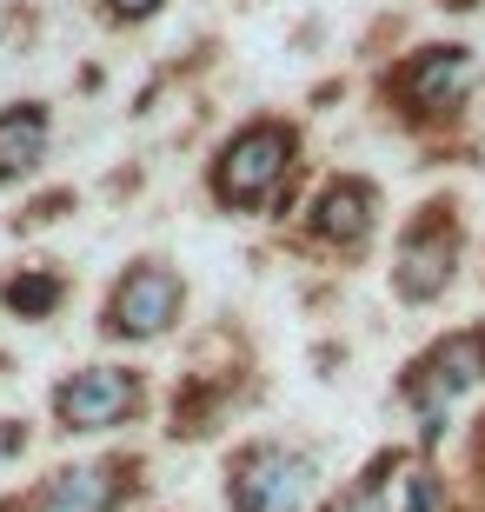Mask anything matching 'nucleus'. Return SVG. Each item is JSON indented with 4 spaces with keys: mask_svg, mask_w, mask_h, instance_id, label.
<instances>
[{
    "mask_svg": "<svg viewBox=\"0 0 485 512\" xmlns=\"http://www.w3.org/2000/svg\"><path fill=\"white\" fill-rule=\"evenodd\" d=\"M60 300H67V280L47 273V266H27V273H14V280L0 286V306H7L14 320H47Z\"/></svg>",
    "mask_w": 485,
    "mask_h": 512,
    "instance_id": "obj_11",
    "label": "nucleus"
},
{
    "mask_svg": "<svg viewBox=\"0 0 485 512\" xmlns=\"http://www.w3.org/2000/svg\"><path fill=\"white\" fill-rule=\"evenodd\" d=\"M293 127L286 120H253V127H240L233 140L220 147V160H213V200L233 213H253L266 207L273 193H280L286 167H293Z\"/></svg>",
    "mask_w": 485,
    "mask_h": 512,
    "instance_id": "obj_1",
    "label": "nucleus"
},
{
    "mask_svg": "<svg viewBox=\"0 0 485 512\" xmlns=\"http://www.w3.org/2000/svg\"><path fill=\"white\" fill-rule=\"evenodd\" d=\"M446 7H479V0H446Z\"/></svg>",
    "mask_w": 485,
    "mask_h": 512,
    "instance_id": "obj_14",
    "label": "nucleus"
},
{
    "mask_svg": "<svg viewBox=\"0 0 485 512\" xmlns=\"http://www.w3.org/2000/svg\"><path fill=\"white\" fill-rule=\"evenodd\" d=\"M479 380H485V326H459L452 340H439L426 360L412 366L406 393L432 413V406H452V399L466 393V386H479Z\"/></svg>",
    "mask_w": 485,
    "mask_h": 512,
    "instance_id": "obj_6",
    "label": "nucleus"
},
{
    "mask_svg": "<svg viewBox=\"0 0 485 512\" xmlns=\"http://www.w3.org/2000/svg\"><path fill=\"white\" fill-rule=\"evenodd\" d=\"M472 80V54L466 47H419V54L399 67V94L412 100V114H439L466 94Z\"/></svg>",
    "mask_w": 485,
    "mask_h": 512,
    "instance_id": "obj_8",
    "label": "nucleus"
},
{
    "mask_svg": "<svg viewBox=\"0 0 485 512\" xmlns=\"http://www.w3.org/2000/svg\"><path fill=\"white\" fill-rule=\"evenodd\" d=\"M120 473L127 466H60L47 486H40L34 499H27V512H113L120 506Z\"/></svg>",
    "mask_w": 485,
    "mask_h": 512,
    "instance_id": "obj_9",
    "label": "nucleus"
},
{
    "mask_svg": "<svg viewBox=\"0 0 485 512\" xmlns=\"http://www.w3.org/2000/svg\"><path fill=\"white\" fill-rule=\"evenodd\" d=\"M326 512H339V506H326Z\"/></svg>",
    "mask_w": 485,
    "mask_h": 512,
    "instance_id": "obj_15",
    "label": "nucleus"
},
{
    "mask_svg": "<svg viewBox=\"0 0 485 512\" xmlns=\"http://www.w3.org/2000/svg\"><path fill=\"white\" fill-rule=\"evenodd\" d=\"M306 499H313V459L280 439H260L226 466V506L233 512H306Z\"/></svg>",
    "mask_w": 485,
    "mask_h": 512,
    "instance_id": "obj_2",
    "label": "nucleus"
},
{
    "mask_svg": "<svg viewBox=\"0 0 485 512\" xmlns=\"http://www.w3.org/2000/svg\"><path fill=\"white\" fill-rule=\"evenodd\" d=\"M373 213H379V193L366 187V180H353V173H339L313 200V233L339 253H359L373 240Z\"/></svg>",
    "mask_w": 485,
    "mask_h": 512,
    "instance_id": "obj_7",
    "label": "nucleus"
},
{
    "mask_svg": "<svg viewBox=\"0 0 485 512\" xmlns=\"http://www.w3.org/2000/svg\"><path fill=\"white\" fill-rule=\"evenodd\" d=\"M100 7H107V20H127L133 27V20H153L167 0H100Z\"/></svg>",
    "mask_w": 485,
    "mask_h": 512,
    "instance_id": "obj_12",
    "label": "nucleus"
},
{
    "mask_svg": "<svg viewBox=\"0 0 485 512\" xmlns=\"http://www.w3.org/2000/svg\"><path fill=\"white\" fill-rule=\"evenodd\" d=\"M47 140H54V120H47L40 100L0 107V187H14L20 173H34L47 160Z\"/></svg>",
    "mask_w": 485,
    "mask_h": 512,
    "instance_id": "obj_10",
    "label": "nucleus"
},
{
    "mask_svg": "<svg viewBox=\"0 0 485 512\" xmlns=\"http://www.w3.org/2000/svg\"><path fill=\"white\" fill-rule=\"evenodd\" d=\"M20 446H27V426H20V419H0V466L20 459Z\"/></svg>",
    "mask_w": 485,
    "mask_h": 512,
    "instance_id": "obj_13",
    "label": "nucleus"
},
{
    "mask_svg": "<svg viewBox=\"0 0 485 512\" xmlns=\"http://www.w3.org/2000/svg\"><path fill=\"white\" fill-rule=\"evenodd\" d=\"M180 313H187L180 273L160 266V260H140V266H127V273L113 280L107 313H100V333H107V340H160Z\"/></svg>",
    "mask_w": 485,
    "mask_h": 512,
    "instance_id": "obj_3",
    "label": "nucleus"
},
{
    "mask_svg": "<svg viewBox=\"0 0 485 512\" xmlns=\"http://www.w3.org/2000/svg\"><path fill=\"white\" fill-rule=\"evenodd\" d=\"M133 413H140V373L127 366H80L54 386L60 433H107V426H127Z\"/></svg>",
    "mask_w": 485,
    "mask_h": 512,
    "instance_id": "obj_4",
    "label": "nucleus"
},
{
    "mask_svg": "<svg viewBox=\"0 0 485 512\" xmlns=\"http://www.w3.org/2000/svg\"><path fill=\"white\" fill-rule=\"evenodd\" d=\"M452 260H459V220L452 207H426L399 240V266H392L399 300H439L452 286Z\"/></svg>",
    "mask_w": 485,
    "mask_h": 512,
    "instance_id": "obj_5",
    "label": "nucleus"
}]
</instances>
